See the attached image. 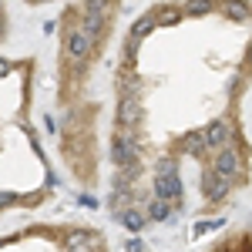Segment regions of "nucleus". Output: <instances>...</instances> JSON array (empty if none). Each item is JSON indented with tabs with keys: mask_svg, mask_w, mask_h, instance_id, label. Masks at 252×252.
<instances>
[{
	"mask_svg": "<svg viewBox=\"0 0 252 252\" xmlns=\"http://www.w3.org/2000/svg\"><path fill=\"white\" fill-rule=\"evenodd\" d=\"M242 71L252 74V40H249V47H246V64H242Z\"/></svg>",
	"mask_w": 252,
	"mask_h": 252,
	"instance_id": "obj_21",
	"label": "nucleus"
},
{
	"mask_svg": "<svg viewBox=\"0 0 252 252\" xmlns=\"http://www.w3.org/2000/svg\"><path fill=\"white\" fill-rule=\"evenodd\" d=\"M198 189H202V202L205 205H222L229 198V192H232V182H225L212 165H205L198 172Z\"/></svg>",
	"mask_w": 252,
	"mask_h": 252,
	"instance_id": "obj_4",
	"label": "nucleus"
},
{
	"mask_svg": "<svg viewBox=\"0 0 252 252\" xmlns=\"http://www.w3.org/2000/svg\"><path fill=\"white\" fill-rule=\"evenodd\" d=\"M219 14H225L229 20H249L252 3H219Z\"/></svg>",
	"mask_w": 252,
	"mask_h": 252,
	"instance_id": "obj_14",
	"label": "nucleus"
},
{
	"mask_svg": "<svg viewBox=\"0 0 252 252\" xmlns=\"http://www.w3.org/2000/svg\"><path fill=\"white\" fill-rule=\"evenodd\" d=\"M58 31V20H44V34H54Z\"/></svg>",
	"mask_w": 252,
	"mask_h": 252,
	"instance_id": "obj_22",
	"label": "nucleus"
},
{
	"mask_svg": "<svg viewBox=\"0 0 252 252\" xmlns=\"http://www.w3.org/2000/svg\"><path fill=\"white\" fill-rule=\"evenodd\" d=\"M202 131H205V141H209V152H212V155L239 141V131H235L232 118H212V121H209Z\"/></svg>",
	"mask_w": 252,
	"mask_h": 252,
	"instance_id": "obj_6",
	"label": "nucleus"
},
{
	"mask_svg": "<svg viewBox=\"0 0 252 252\" xmlns=\"http://www.w3.org/2000/svg\"><path fill=\"white\" fill-rule=\"evenodd\" d=\"M209 165H212L225 182H232V189H239V185L249 178V155H246V145H242V141H235L229 148L215 152Z\"/></svg>",
	"mask_w": 252,
	"mask_h": 252,
	"instance_id": "obj_2",
	"label": "nucleus"
},
{
	"mask_svg": "<svg viewBox=\"0 0 252 252\" xmlns=\"http://www.w3.org/2000/svg\"><path fill=\"white\" fill-rule=\"evenodd\" d=\"M71 17L84 27V34L94 40V44H101V40L108 37L115 7H111V3H84V7H78V10H71Z\"/></svg>",
	"mask_w": 252,
	"mask_h": 252,
	"instance_id": "obj_3",
	"label": "nucleus"
},
{
	"mask_svg": "<svg viewBox=\"0 0 252 252\" xmlns=\"http://www.w3.org/2000/svg\"><path fill=\"white\" fill-rule=\"evenodd\" d=\"M145 212H148V222H172L175 205L161 202V198H148V202H145Z\"/></svg>",
	"mask_w": 252,
	"mask_h": 252,
	"instance_id": "obj_13",
	"label": "nucleus"
},
{
	"mask_svg": "<svg viewBox=\"0 0 252 252\" xmlns=\"http://www.w3.org/2000/svg\"><path fill=\"white\" fill-rule=\"evenodd\" d=\"M125 252H145L141 235H128V239H125Z\"/></svg>",
	"mask_w": 252,
	"mask_h": 252,
	"instance_id": "obj_18",
	"label": "nucleus"
},
{
	"mask_svg": "<svg viewBox=\"0 0 252 252\" xmlns=\"http://www.w3.org/2000/svg\"><path fill=\"white\" fill-rule=\"evenodd\" d=\"M78 205H81V209H97V198H94V195H88V192H81L78 195Z\"/></svg>",
	"mask_w": 252,
	"mask_h": 252,
	"instance_id": "obj_19",
	"label": "nucleus"
},
{
	"mask_svg": "<svg viewBox=\"0 0 252 252\" xmlns=\"http://www.w3.org/2000/svg\"><path fill=\"white\" fill-rule=\"evenodd\" d=\"M141 125H145V101H141V94L118 97L115 128H125V131H141Z\"/></svg>",
	"mask_w": 252,
	"mask_h": 252,
	"instance_id": "obj_5",
	"label": "nucleus"
},
{
	"mask_svg": "<svg viewBox=\"0 0 252 252\" xmlns=\"http://www.w3.org/2000/svg\"><path fill=\"white\" fill-rule=\"evenodd\" d=\"M94 242H97V235H91L88 229H67L64 232V249L81 252V249H91Z\"/></svg>",
	"mask_w": 252,
	"mask_h": 252,
	"instance_id": "obj_10",
	"label": "nucleus"
},
{
	"mask_svg": "<svg viewBox=\"0 0 252 252\" xmlns=\"http://www.w3.org/2000/svg\"><path fill=\"white\" fill-rule=\"evenodd\" d=\"M152 10H155L158 27H175L178 20L185 17V7H172V3H158V7H152Z\"/></svg>",
	"mask_w": 252,
	"mask_h": 252,
	"instance_id": "obj_12",
	"label": "nucleus"
},
{
	"mask_svg": "<svg viewBox=\"0 0 252 252\" xmlns=\"http://www.w3.org/2000/svg\"><path fill=\"white\" fill-rule=\"evenodd\" d=\"M152 198L182 209V175H152Z\"/></svg>",
	"mask_w": 252,
	"mask_h": 252,
	"instance_id": "obj_7",
	"label": "nucleus"
},
{
	"mask_svg": "<svg viewBox=\"0 0 252 252\" xmlns=\"http://www.w3.org/2000/svg\"><path fill=\"white\" fill-rule=\"evenodd\" d=\"M94 51H97V44L84 34V27H81L78 20L71 17L67 24H64V44H61L64 64H67L71 71H81V67L91 61V54H94Z\"/></svg>",
	"mask_w": 252,
	"mask_h": 252,
	"instance_id": "obj_1",
	"label": "nucleus"
},
{
	"mask_svg": "<svg viewBox=\"0 0 252 252\" xmlns=\"http://www.w3.org/2000/svg\"><path fill=\"white\" fill-rule=\"evenodd\" d=\"M0 202H3V209H10V205H17L20 198H17L14 192H3V195H0Z\"/></svg>",
	"mask_w": 252,
	"mask_h": 252,
	"instance_id": "obj_20",
	"label": "nucleus"
},
{
	"mask_svg": "<svg viewBox=\"0 0 252 252\" xmlns=\"http://www.w3.org/2000/svg\"><path fill=\"white\" fill-rule=\"evenodd\" d=\"M158 27V20H155V10H148V14H141V17L131 24V31H128V40H135V44H141V40L148 37L152 31Z\"/></svg>",
	"mask_w": 252,
	"mask_h": 252,
	"instance_id": "obj_11",
	"label": "nucleus"
},
{
	"mask_svg": "<svg viewBox=\"0 0 252 252\" xmlns=\"http://www.w3.org/2000/svg\"><path fill=\"white\" fill-rule=\"evenodd\" d=\"M115 219H118V225H121L128 235H141L145 229H148V212H145V209H138V205L125 209V212L115 215Z\"/></svg>",
	"mask_w": 252,
	"mask_h": 252,
	"instance_id": "obj_9",
	"label": "nucleus"
},
{
	"mask_svg": "<svg viewBox=\"0 0 252 252\" xmlns=\"http://www.w3.org/2000/svg\"><path fill=\"white\" fill-rule=\"evenodd\" d=\"M152 175H178V155H161L155 161V172Z\"/></svg>",
	"mask_w": 252,
	"mask_h": 252,
	"instance_id": "obj_16",
	"label": "nucleus"
},
{
	"mask_svg": "<svg viewBox=\"0 0 252 252\" xmlns=\"http://www.w3.org/2000/svg\"><path fill=\"white\" fill-rule=\"evenodd\" d=\"M182 7H185V17H205V14H215L219 10V3H209V0H189Z\"/></svg>",
	"mask_w": 252,
	"mask_h": 252,
	"instance_id": "obj_15",
	"label": "nucleus"
},
{
	"mask_svg": "<svg viewBox=\"0 0 252 252\" xmlns=\"http://www.w3.org/2000/svg\"><path fill=\"white\" fill-rule=\"evenodd\" d=\"M222 225H225V219H215V222H202V219H198V222L192 225V239H202L205 232H212V229H222Z\"/></svg>",
	"mask_w": 252,
	"mask_h": 252,
	"instance_id": "obj_17",
	"label": "nucleus"
},
{
	"mask_svg": "<svg viewBox=\"0 0 252 252\" xmlns=\"http://www.w3.org/2000/svg\"><path fill=\"white\" fill-rule=\"evenodd\" d=\"M178 155H189L202 165L212 161V152H209V141H205V131H189L185 138H178Z\"/></svg>",
	"mask_w": 252,
	"mask_h": 252,
	"instance_id": "obj_8",
	"label": "nucleus"
}]
</instances>
